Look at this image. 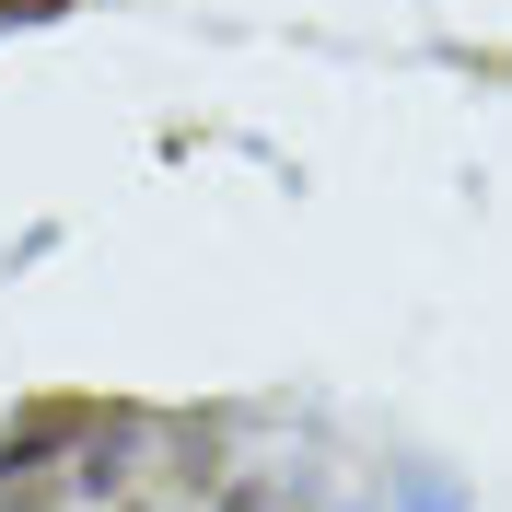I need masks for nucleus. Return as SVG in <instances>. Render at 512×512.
I'll return each instance as SVG.
<instances>
[{"label": "nucleus", "instance_id": "1", "mask_svg": "<svg viewBox=\"0 0 512 512\" xmlns=\"http://www.w3.org/2000/svg\"><path fill=\"white\" fill-rule=\"evenodd\" d=\"M0 12H59V0H0Z\"/></svg>", "mask_w": 512, "mask_h": 512}]
</instances>
